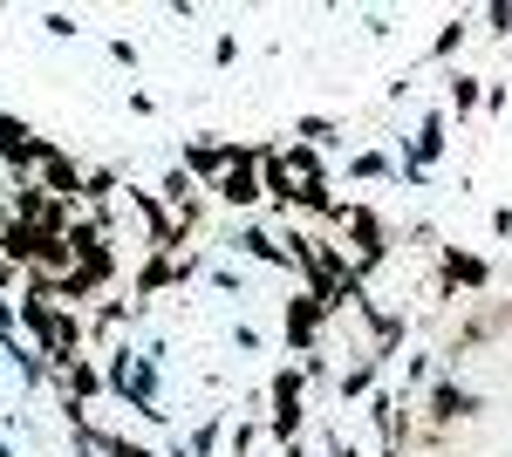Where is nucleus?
I'll list each match as a JSON object with an SVG mask.
<instances>
[{
	"label": "nucleus",
	"mask_w": 512,
	"mask_h": 457,
	"mask_svg": "<svg viewBox=\"0 0 512 457\" xmlns=\"http://www.w3.org/2000/svg\"><path fill=\"white\" fill-rule=\"evenodd\" d=\"M110 62H117V69H137V41L117 35V41H110Z\"/></svg>",
	"instance_id": "c85d7f7f"
},
{
	"label": "nucleus",
	"mask_w": 512,
	"mask_h": 457,
	"mask_svg": "<svg viewBox=\"0 0 512 457\" xmlns=\"http://www.w3.org/2000/svg\"><path fill=\"white\" fill-rule=\"evenodd\" d=\"M444 110H424V123H417V137H410V151H403V164L410 171H437V157H444Z\"/></svg>",
	"instance_id": "1a4fd4ad"
},
{
	"label": "nucleus",
	"mask_w": 512,
	"mask_h": 457,
	"mask_svg": "<svg viewBox=\"0 0 512 457\" xmlns=\"http://www.w3.org/2000/svg\"><path fill=\"white\" fill-rule=\"evenodd\" d=\"M219 437H226V417H205L185 444H192V457H212V451H219Z\"/></svg>",
	"instance_id": "412c9836"
},
{
	"label": "nucleus",
	"mask_w": 512,
	"mask_h": 457,
	"mask_svg": "<svg viewBox=\"0 0 512 457\" xmlns=\"http://www.w3.org/2000/svg\"><path fill=\"white\" fill-rule=\"evenodd\" d=\"M396 410H403V396H396V389H376V396H369V417H376V430H383V444L403 451V430H410V423L396 417Z\"/></svg>",
	"instance_id": "2eb2a0df"
},
{
	"label": "nucleus",
	"mask_w": 512,
	"mask_h": 457,
	"mask_svg": "<svg viewBox=\"0 0 512 457\" xmlns=\"http://www.w3.org/2000/svg\"><path fill=\"white\" fill-rule=\"evenodd\" d=\"M14 335H21V314H14V301L0 294V342H14Z\"/></svg>",
	"instance_id": "7c9ffc66"
},
{
	"label": "nucleus",
	"mask_w": 512,
	"mask_h": 457,
	"mask_svg": "<svg viewBox=\"0 0 512 457\" xmlns=\"http://www.w3.org/2000/svg\"><path fill=\"white\" fill-rule=\"evenodd\" d=\"M123 321H137V307H123V301H103V307H96V328H123Z\"/></svg>",
	"instance_id": "a878e982"
},
{
	"label": "nucleus",
	"mask_w": 512,
	"mask_h": 457,
	"mask_svg": "<svg viewBox=\"0 0 512 457\" xmlns=\"http://www.w3.org/2000/svg\"><path fill=\"white\" fill-rule=\"evenodd\" d=\"M164 287H185V273H178V253H151V260L137 267V280H130V307L158 301Z\"/></svg>",
	"instance_id": "6e6552de"
},
{
	"label": "nucleus",
	"mask_w": 512,
	"mask_h": 457,
	"mask_svg": "<svg viewBox=\"0 0 512 457\" xmlns=\"http://www.w3.org/2000/svg\"><path fill=\"white\" fill-rule=\"evenodd\" d=\"M444 280L451 287H492V260H478V253H458V246H444Z\"/></svg>",
	"instance_id": "ddd939ff"
},
{
	"label": "nucleus",
	"mask_w": 512,
	"mask_h": 457,
	"mask_svg": "<svg viewBox=\"0 0 512 457\" xmlns=\"http://www.w3.org/2000/svg\"><path fill=\"white\" fill-rule=\"evenodd\" d=\"M465 417H478V396H472L458 376H444V382L431 389V423L444 430V423H465Z\"/></svg>",
	"instance_id": "9b49d317"
},
{
	"label": "nucleus",
	"mask_w": 512,
	"mask_h": 457,
	"mask_svg": "<svg viewBox=\"0 0 512 457\" xmlns=\"http://www.w3.org/2000/svg\"><path fill=\"white\" fill-rule=\"evenodd\" d=\"M506 103H512V89H506V82H485V110L499 116V110H506Z\"/></svg>",
	"instance_id": "2f4dec72"
},
{
	"label": "nucleus",
	"mask_w": 512,
	"mask_h": 457,
	"mask_svg": "<svg viewBox=\"0 0 512 457\" xmlns=\"http://www.w3.org/2000/svg\"><path fill=\"white\" fill-rule=\"evenodd\" d=\"M212 62H219V69H233V62H239V35H219V41H212Z\"/></svg>",
	"instance_id": "c756f323"
},
{
	"label": "nucleus",
	"mask_w": 512,
	"mask_h": 457,
	"mask_svg": "<svg viewBox=\"0 0 512 457\" xmlns=\"http://www.w3.org/2000/svg\"><path fill=\"white\" fill-rule=\"evenodd\" d=\"M335 226L355 239V273H362V280L390 260V232H383V219H376L369 205H335Z\"/></svg>",
	"instance_id": "7ed1b4c3"
},
{
	"label": "nucleus",
	"mask_w": 512,
	"mask_h": 457,
	"mask_svg": "<svg viewBox=\"0 0 512 457\" xmlns=\"http://www.w3.org/2000/svg\"><path fill=\"white\" fill-rule=\"evenodd\" d=\"M492 239H512V205H499V212H492Z\"/></svg>",
	"instance_id": "72a5a7b5"
},
{
	"label": "nucleus",
	"mask_w": 512,
	"mask_h": 457,
	"mask_svg": "<svg viewBox=\"0 0 512 457\" xmlns=\"http://www.w3.org/2000/svg\"><path fill=\"white\" fill-rule=\"evenodd\" d=\"M164 355H171L164 342H144V348L117 342V348H110V362H103L110 396H117L123 410H137L144 423H164V417H171V410H164Z\"/></svg>",
	"instance_id": "f257e3e1"
},
{
	"label": "nucleus",
	"mask_w": 512,
	"mask_h": 457,
	"mask_svg": "<svg viewBox=\"0 0 512 457\" xmlns=\"http://www.w3.org/2000/svg\"><path fill=\"white\" fill-rule=\"evenodd\" d=\"M260 430H267V423H253V417H246V423H233V430H226V451H233V457H253Z\"/></svg>",
	"instance_id": "b1692460"
},
{
	"label": "nucleus",
	"mask_w": 512,
	"mask_h": 457,
	"mask_svg": "<svg viewBox=\"0 0 512 457\" xmlns=\"http://www.w3.org/2000/svg\"><path fill=\"white\" fill-rule=\"evenodd\" d=\"M103 389H110V382H103V369H96L89 355H82L76 369H62V403H89V396H103Z\"/></svg>",
	"instance_id": "4468645a"
},
{
	"label": "nucleus",
	"mask_w": 512,
	"mask_h": 457,
	"mask_svg": "<svg viewBox=\"0 0 512 457\" xmlns=\"http://www.w3.org/2000/svg\"><path fill=\"white\" fill-rule=\"evenodd\" d=\"M383 362H390V355H383V348H369V355L355 362L349 376H342V403H355V396H369V389H376V376H383Z\"/></svg>",
	"instance_id": "dca6fc26"
},
{
	"label": "nucleus",
	"mask_w": 512,
	"mask_h": 457,
	"mask_svg": "<svg viewBox=\"0 0 512 457\" xmlns=\"http://www.w3.org/2000/svg\"><path fill=\"white\" fill-rule=\"evenodd\" d=\"M212 287H219V294H239V301H246V280H239V267H212Z\"/></svg>",
	"instance_id": "bb28decb"
},
{
	"label": "nucleus",
	"mask_w": 512,
	"mask_h": 457,
	"mask_svg": "<svg viewBox=\"0 0 512 457\" xmlns=\"http://www.w3.org/2000/svg\"><path fill=\"white\" fill-rule=\"evenodd\" d=\"M294 144H342V123L335 116H294Z\"/></svg>",
	"instance_id": "a211bd4d"
},
{
	"label": "nucleus",
	"mask_w": 512,
	"mask_h": 457,
	"mask_svg": "<svg viewBox=\"0 0 512 457\" xmlns=\"http://www.w3.org/2000/svg\"><path fill=\"white\" fill-rule=\"evenodd\" d=\"M164 205L178 212V226H185V232L198 226V212H205V205H198V185H192V171H185V164H178V171L164 178Z\"/></svg>",
	"instance_id": "f8f14e48"
},
{
	"label": "nucleus",
	"mask_w": 512,
	"mask_h": 457,
	"mask_svg": "<svg viewBox=\"0 0 512 457\" xmlns=\"http://www.w3.org/2000/svg\"><path fill=\"white\" fill-rule=\"evenodd\" d=\"M41 28H48L55 41H76L82 35V21H76V14H62V7H55V14H41Z\"/></svg>",
	"instance_id": "393cba45"
},
{
	"label": "nucleus",
	"mask_w": 512,
	"mask_h": 457,
	"mask_svg": "<svg viewBox=\"0 0 512 457\" xmlns=\"http://www.w3.org/2000/svg\"><path fill=\"white\" fill-rule=\"evenodd\" d=\"M82 185H89V171H76V157L62 151V144H48L41 151V191L62 198V205H82Z\"/></svg>",
	"instance_id": "423d86ee"
},
{
	"label": "nucleus",
	"mask_w": 512,
	"mask_h": 457,
	"mask_svg": "<svg viewBox=\"0 0 512 457\" xmlns=\"http://www.w3.org/2000/svg\"><path fill=\"white\" fill-rule=\"evenodd\" d=\"M280 328H287V348H294V355H315V348H321V328H328L321 294H308V287H301L294 301L280 307Z\"/></svg>",
	"instance_id": "20e7f679"
},
{
	"label": "nucleus",
	"mask_w": 512,
	"mask_h": 457,
	"mask_svg": "<svg viewBox=\"0 0 512 457\" xmlns=\"http://www.w3.org/2000/svg\"><path fill=\"white\" fill-rule=\"evenodd\" d=\"M41 151H48V137H35L21 116H0V164H7V171H28V164H41Z\"/></svg>",
	"instance_id": "0eeeda50"
},
{
	"label": "nucleus",
	"mask_w": 512,
	"mask_h": 457,
	"mask_svg": "<svg viewBox=\"0 0 512 457\" xmlns=\"http://www.w3.org/2000/svg\"><path fill=\"white\" fill-rule=\"evenodd\" d=\"M465 35H472V21H465V14H451V21L437 28V41H431V62H451V55L465 48Z\"/></svg>",
	"instance_id": "aec40b11"
},
{
	"label": "nucleus",
	"mask_w": 512,
	"mask_h": 457,
	"mask_svg": "<svg viewBox=\"0 0 512 457\" xmlns=\"http://www.w3.org/2000/svg\"><path fill=\"white\" fill-rule=\"evenodd\" d=\"M485 21H492V35H499V28H512V0H492V7H485Z\"/></svg>",
	"instance_id": "473e14b6"
},
{
	"label": "nucleus",
	"mask_w": 512,
	"mask_h": 457,
	"mask_svg": "<svg viewBox=\"0 0 512 457\" xmlns=\"http://www.w3.org/2000/svg\"><path fill=\"white\" fill-rule=\"evenodd\" d=\"M267 396H274V417H267V430H274L280 444H294V437H301V423H308V369H274Z\"/></svg>",
	"instance_id": "f03ea898"
},
{
	"label": "nucleus",
	"mask_w": 512,
	"mask_h": 457,
	"mask_svg": "<svg viewBox=\"0 0 512 457\" xmlns=\"http://www.w3.org/2000/svg\"><path fill=\"white\" fill-rule=\"evenodd\" d=\"M233 253H246V260H260V267H294L287 260V239H274L267 226H233V239H226Z\"/></svg>",
	"instance_id": "9d476101"
},
{
	"label": "nucleus",
	"mask_w": 512,
	"mask_h": 457,
	"mask_svg": "<svg viewBox=\"0 0 512 457\" xmlns=\"http://www.w3.org/2000/svg\"><path fill=\"white\" fill-rule=\"evenodd\" d=\"M117 185H123V171H117V164H96V171H89V185H82V205L110 212V198H117Z\"/></svg>",
	"instance_id": "f3484780"
},
{
	"label": "nucleus",
	"mask_w": 512,
	"mask_h": 457,
	"mask_svg": "<svg viewBox=\"0 0 512 457\" xmlns=\"http://www.w3.org/2000/svg\"><path fill=\"white\" fill-rule=\"evenodd\" d=\"M212 198H219V205H233V212H253V205L267 198V191H260V144H246V157H239L233 171L212 185Z\"/></svg>",
	"instance_id": "39448f33"
},
{
	"label": "nucleus",
	"mask_w": 512,
	"mask_h": 457,
	"mask_svg": "<svg viewBox=\"0 0 512 457\" xmlns=\"http://www.w3.org/2000/svg\"><path fill=\"white\" fill-rule=\"evenodd\" d=\"M287 171H294V178H321V157H315V144H287Z\"/></svg>",
	"instance_id": "4be33fe9"
},
{
	"label": "nucleus",
	"mask_w": 512,
	"mask_h": 457,
	"mask_svg": "<svg viewBox=\"0 0 512 457\" xmlns=\"http://www.w3.org/2000/svg\"><path fill=\"white\" fill-rule=\"evenodd\" d=\"M349 178H396V164L383 151H362V157H349Z\"/></svg>",
	"instance_id": "5701e85b"
},
{
	"label": "nucleus",
	"mask_w": 512,
	"mask_h": 457,
	"mask_svg": "<svg viewBox=\"0 0 512 457\" xmlns=\"http://www.w3.org/2000/svg\"><path fill=\"white\" fill-rule=\"evenodd\" d=\"M0 362H7V355H0Z\"/></svg>",
	"instance_id": "e433bc0d"
},
{
	"label": "nucleus",
	"mask_w": 512,
	"mask_h": 457,
	"mask_svg": "<svg viewBox=\"0 0 512 457\" xmlns=\"http://www.w3.org/2000/svg\"><path fill=\"white\" fill-rule=\"evenodd\" d=\"M328 457H335V451H328Z\"/></svg>",
	"instance_id": "4c0bfd02"
},
{
	"label": "nucleus",
	"mask_w": 512,
	"mask_h": 457,
	"mask_svg": "<svg viewBox=\"0 0 512 457\" xmlns=\"http://www.w3.org/2000/svg\"><path fill=\"white\" fill-rule=\"evenodd\" d=\"M444 103H451V110L465 116V110H478V103H485V82L478 76H465V69H458V76L444 82Z\"/></svg>",
	"instance_id": "6ab92c4d"
},
{
	"label": "nucleus",
	"mask_w": 512,
	"mask_h": 457,
	"mask_svg": "<svg viewBox=\"0 0 512 457\" xmlns=\"http://www.w3.org/2000/svg\"><path fill=\"white\" fill-rule=\"evenodd\" d=\"M14 280H21V267H7V260H0V294H7Z\"/></svg>",
	"instance_id": "f704fd0d"
},
{
	"label": "nucleus",
	"mask_w": 512,
	"mask_h": 457,
	"mask_svg": "<svg viewBox=\"0 0 512 457\" xmlns=\"http://www.w3.org/2000/svg\"><path fill=\"white\" fill-rule=\"evenodd\" d=\"M328 451H335V457H362V451H355V444H349V437H335V444H328Z\"/></svg>",
	"instance_id": "c9c22d12"
},
{
	"label": "nucleus",
	"mask_w": 512,
	"mask_h": 457,
	"mask_svg": "<svg viewBox=\"0 0 512 457\" xmlns=\"http://www.w3.org/2000/svg\"><path fill=\"white\" fill-rule=\"evenodd\" d=\"M233 348L239 355H260V328L253 321H233Z\"/></svg>",
	"instance_id": "cd10ccee"
}]
</instances>
